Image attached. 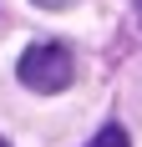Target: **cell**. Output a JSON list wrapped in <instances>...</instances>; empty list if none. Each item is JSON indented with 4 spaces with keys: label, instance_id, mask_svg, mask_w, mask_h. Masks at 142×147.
<instances>
[{
    "label": "cell",
    "instance_id": "obj_3",
    "mask_svg": "<svg viewBox=\"0 0 142 147\" xmlns=\"http://www.w3.org/2000/svg\"><path fill=\"white\" fill-rule=\"evenodd\" d=\"M41 10H66V5H76V0H36Z\"/></svg>",
    "mask_w": 142,
    "mask_h": 147
},
{
    "label": "cell",
    "instance_id": "obj_2",
    "mask_svg": "<svg viewBox=\"0 0 142 147\" xmlns=\"http://www.w3.org/2000/svg\"><path fill=\"white\" fill-rule=\"evenodd\" d=\"M86 147H132V137H127V127H122V122H107V127H101Z\"/></svg>",
    "mask_w": 142,
    "mask_h": 147
},
{
    "label": "cell",
    "instance_id": "obj_1",
    "mask_svg": "<svg viewBox=\"0 0 142 147\" xmlns=\"http://www.w3.org/2000/svg\"><path fill=\"white\" fill-rule=\"evenodd\" d=\"M15 76H20V86L30 91H66L71 76H76V61L61 41H41V46H26V56L15 61Z\"/></svg>",
    "mask_w": 142,
    "mask_h": 147
},
{
    "label": "cell",
    "instance_id": "obj_5",
    "mask_svg": "<svg viewBox=\"0 0 142 147\" xmlns=\"http://www.w3.org/2000/svg\"><path fill=\"white\" fill-rule=\"evenodd\" d=\"M0 147H5V142H0Z\"/></svg>",
    "mask_w": 142,
    "mask_h": 147
},
{
    "label": "cell",
    "instance_id": "obj_4",
    "mask_svg": "<svg viewBox=\"0 0 142 147\" xmlns=\"http://www.w3.org/2000/svg\"><path fill=\"white\" fill-rule=\"evenodd\" d=\"M137 15H142V0H137Z\"/></svg>",
    "mask_w": 142,
    "mask_h": 147
}]
</instances>
